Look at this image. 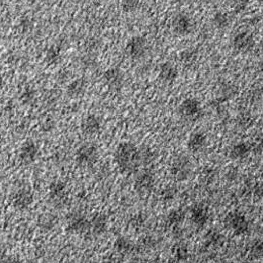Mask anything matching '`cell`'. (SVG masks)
<instances>
[{
  "mask_svg": "<svg viewBox=\"0 0 263 263\" xmlns=\"http://www.w3.org/2000/svg\"><path fill=\"white\" fill-rule=\"evenodd\" d=\"M114 162L122 174L137 173L142 165L141 148L131 142L119 143L114 152Z\"/></svg>",
  "mask_w": 263,
  "mask_h": 263,
  "instance_id": "cell-1",
  "label": "cell"
},
{
  "mask_svg": "<svg viewBox=\"0 0 263 263\" xmlns=\"http://www.w3.org/2000/svg\"><path fill=\"white\" fill-rule=\"evenodd\" d=\"M49 200L53 206L63 208L69 203L70 193L67 185L61 180H55L50 184L48 189Z\"/></svg>",
  "mask_w": 263,
  "mask_h": 263,
  "instance_id": "cell-2",
  "label": "cell"
},
{
  "mask_svg": "<svg viewBox=\"0 0 263 263\" xmlns=\"http://www.w3.org/2000/svg\"><path fill=\"white\" fill-rule=\"evenodd\" d=\"M99 160V152L95 144L84 143L76 153V162L81 168L93 167Z\"/></svg>",
  "mask_w": 263,
  "mask_h": 263,
  "instance_id": "cell-3",
  "label": "cell"
},
{
  "mask_svg": "<svg viewBox=\"0 0 263 263\" xmlns=\"http://www.w3.org/2000/svg\"><path fill=\"white\" fill-rule=\"evenodd\" d=\"M223 223L226 228L236 236H243L248 233L250 223L247 218L238 211H233L227 214Z\"/></svg>",
  "mask_w": 263,
  "mask_h": 263,
  "instance_id": "cell-4",
  "label": "cell"
},
{
  "mask_svg": "<svg viewBox=\"0 0 263 263\" xmlns=\"http://www.w3.org/2000/svg\"><path fill=\"white\" fill-rule=\"evenodd\" d=\"M192 173V163L186 156L176 157L170 165V174L175 181L187 180Z\"/></svg>",
  "mask_w": 263,
  "mask_h": 263,
  "instance_id": "cell-5",
  "label": "cell"
},
{
  "mask_svg": "<svg viewBox=\"0 0 263 263\" xmlns=\"http://www.w3.org/2000/svg\"><path fill=\"white\" fill-rule=\"evenodd\" d=\"M66 230L74 235H82L88 233L89 219L82 212H71L66 217Z\"/></svg>",
  "mask_w": 263,
  "mask_h": 263,
  "instance_id": "cell-6",
  "label": "cell"
},
{
  "mask_svg": "<svg viewBox=\"0 0 263 263\" xmlns=\"http://www.w3.org/2000/svg\"><path fill=\"white\" fill-rule=\"evenodd\" d=\"M35 197L33 191L28 187H21L11 195V204L18 211L28 210L34 203Z\"/></svg>",
  "mask_w": 263,
  "mask_h": 263,
  "instance_id": "cell-7",
  "label": "cell"
},
{
  "mask_svg": "<svg viewBox=\"0 0 263 263\" xmlns=\"http://www.w3.org/2000/svg\"><path fill=\"white\" fill-rule=\"evenodd\" d=\"M147 41L142 36L132 37L126 45V53L133 60H140L143 58L147 52Z\"/></svg>",
  "mask_w": 263,
  "mask_h": 263,
  "instance_id": "cell-8",
  "label": "cell"
},
{
  "mask_svg": "<svg viewBox=\"0 0 263 263\" xmlns=\"http://www.w3.org/2000/svg\"><path fill=\"white\" fill-rule=\"evenodd\" d=\"M201 113L202 105L196 98H186L179 106V114L182 118L189 121L197 120L201 116Z\"/></svg>",
  "mask_w": 263,
  "mask_h": 263,
  "instance_id": "cell-9",
  "label": "cell"
},
{
  "mask_svg": "<svg viewBox=\"0 0 263 263\" xmlns=\"http://www.w3.org/2000/svg\"><path fill=\"white\" fill-rule=\"evenodd\" d=\"M40 149L34 141H26L21 145L19 151V160L25 165H30L36 162L39 158Z\"/></svg>",
  "mask_w": 263,
  "mask_h": 263,
  "instance_id": "cell-10",
  "label": "cell"
},
{
  "mask_svg": "<svg viewBox=\"0 0 263 263\" xmlns=\"http://www.w3.org/2000/svg\"><path fill=\"white\" fill-rule=\"evenodd\" d=\"M103 81L110 90L119 91L124 85V73L118 67H111L104 72Z\"/></svg>",
  "mask_w": 263,
  "mask_h": 263,
  "instance_id": "cell-11",
  "label": "cell"
},
{
  "mask_svg": "<svg viewBox=\"0 0 263 263\" xmlns=\"http://www.w3.org/2000/svg\"><path fill=\"white\" fill-rule=\"evenodd\" d=\"M190 220L197 228L205 227L210 220L209 208L201 203L193 205L190 209Z\"/></svg>",
  "mask_w": 263,
  "mask_h": 263,
  "instance_id": "cell-12",
  "label": "cell"
},
{
  "mask_svg": "<svg viewBox=\"0 0 263 263\" xmlns=\"http://www.w3.org/2000/svg\"><path fill=\"white\" fill-rule=\"evenodd\" d=\"M254 46V37L248 32L238 33L233 39V47L239 53H249Z\"/></svg>",
  "mask_w": 263,
  "mask_h": 263,
  "instance_id": "cell-13",
  "label": "cell"
},
{
  "mask_svg": "<svg viewBox=\"0 0 263 263\" xmlns=\"http://www.w3.org/2000/svg\"><path fill=\"white\" fill-rule=\"evenodd\" d=\"M171 25H172L173 31L177 35H180V36H186V35L190 34L193 29L192 19L190 18L189 15H187L185 13L176 14L172 19Z\"/></svg>",
  "mask_w": 263,
  "mask_h": 263,
  "instance_id": "cell-14",
  "label": "cell"
},
{
  "mask_svg": "<svg viewBox=\"0 0 263 263\" xmlns=\"http://www.w3.org/2000/svg\"><path fill=\"white\" fill-rule=\"evenodd\" d=\"M108 226V217L104 213H96L89 219L88 233L94 237H99L106 233Z\"/></svg>",
  "mask_w": 263,
  "mask_h": 263,
  "instance_id": "cell-15",
  "label": "cell"
},
{
  "mask_svg": "<svg viewBox=\"0 0 263 263\" xmlns=\"http://www.w3.org/2000/svg\"><path fill=\"white\" fill-rule=\"evenodd\" d=\"M155 186V176L154 174L148 171H142L135 179L134 187L135 190L140 194H146L149 193Z\"/></svg>",
  "mask_w": 263,
  "mask_h": 263,
  "instance_id": "cell-16",
  "label": "cell"
},
{
  "mask_svg": "<svg viewBox=\"0 0 263 263\" xmlns=\"http://www.w3.org/2000/svg\"><path fill=\"white\" fill-rule=\"evenodd\" d=\"M101 119L96 115L86 116L81 124V132L85 136H95L101 131Z\"/></svg>",
  "mask_w": 263,
  "mask_h": 263,
  "instance_id": "cell-17",
  "label": "cell"
},
{
  "mask_svg": "<svg viewBox=\"0 0 263 263\" xmlns=\"http://www.w3.org/2000/svg\"><path fill=\"white\" fill-rule=\"evenodd\" d=\"M251 153V147L249 142H240L235 143L229 152V157L233 161H243Z\"/></svg>",
  "mask_w": 263,
  "mask_h": 263,
  "instance_id": "cell-18",
  "label": "cell"
},
{
  "mask_svg": "<svg viewBox=\"0 0 263 263\" xmlns=\"http://www.w3.org/2000/svg\"><path fill=\"white\" fill-rule=\"evenodd\" d=\"M159 76L163 82L172 83L178 78V70L173 63L165 61L160 65Z\"/></svg>",
  "mask_w": 263,
  "mask_h": 263,
  "instance_id": "cell-19",
  "label": "cell"
},
{
  "mask_svg": "<svg viewBox=\"0 0 263 263\" xmlns=\"http://www.w3.org/2000/svg\"><path fill=\"white\" fill-rule=\"evenodd\" d=\"M207 145V136L203 132H195L190 135L187 147L192 153H200Z\"/></svg>",
  "mask_w": 263,
  "mask_h": 263,
  "instance_id": "cell-20",
  "label": "cell"
},
{
  "mask_svg": "<svg viewBox=\"0 0 263 263\" xmlns=\"http://www.w3.org/2000/svg\"><path fill=\"white\" fill-rule=\"evenodd\" d=\"M59 219L56 215L51 213H45L38 219V226L43 232H52L58 226Z\"/></svg>",
  "mask_w": 263,
  "mask_h": 263,
  "instance_id": "cell-21",
  "label": "cell"
},
{
  "mask_svg": "<svg viewBox=\"0 0 263 263\" xmlns=\"http://www.w3.org/2000/svg\"><path fill=\"white\" fill-rule=\"evenodd\" d=\"M87 89V82L84 79H78L72 81L67 87V94L72 98L82 96Z\"/></svg>",
  "mask_w": 263,
  "mask_h": 263,
  "instance_id": "cell-22",
  "label": "cell"
},
{
  "mask_svg": "<svg viewBox=\"0 0 263 263\" xmlns=\"http://www.w3.org/2000/svg\"><path fill=\"white\" fill-rule=\"evenodd\" d=\"M185 220V212L181 209L171 210L165 218V223L173 229H177Z\"/></svg>",
  "mask_w": 263,
  "mask_h": 263,
  "instance_id": "cell-23",
  "label": "cell"
},
{
  "mask_svg": "<svg viewBox=\"0 0 263 263\" xmlns=\"http://www.w3.org/2000/svg\"><path fill=\"white\" fill-rule=\"evenodd\" d=\"M114 249L119 254H128L135 249V244L126 237H118L114 242Z\"/></svg>",
  "mask_w": 263,
  "mask_h": 263,
  "instance_id": "cell-24",
  "label": "cell"
},
{
  "mask_svg": "<svg viewBox=\"0 0 263 263\" xmlns=\"http://www.w3.org/2000/svg\"><path fill=\"white\" fill-rule=\"evenodd\" d=\"M179 61L183 66L192 67L198 61V53L194 49H186L180 53Z\"/></svg>",
  "mask_w": 263,
  "mask_h": 263,
  "instance_id": "cell-25",
  "label": "cell"
},
{
  "mask_svg": "<svg viewBox=\"0 0 263 263\" xmlns=\"http://www.w3.org/2000/svg\"><path fill=\"white\" fill-rule=\"evenodd\" d=\"M223 242V235L217 230H210L205 236V243L206 245L212 247H218Z\"/></svg>",
  "mask_w": 263,
  "mask_h": 263,
  "instance_id": "cell-26",
  "label": "cell"
},
{
  "mask_svg": "<svg viewBox=\"0 0 263 263\" xmlns=\"http://www.w3.org/2000/svg\"><path fill=\"white\" fill-rule=\"evenodd\" d=\"M212 23H213V26L219 30H223L226 28H228L231 24V18L229 16L228 13L223 12V11H220V12H217L213 18H212Z\"/></svg>",
  "mask_w": 263,
  "mask_h": 263,
  "instance_id": "cell-27",
  "label": "cell"
},
{
  "mask_svg": "<svg viewBox=\"0 0 263 263\" xmlns=\"http://www.w3.org/2000/svg\"><path fill=\"white\" fill-rule=\"evenodd\" d=\"M172 254L176 261L185 262L189 258V249L185 243H177L173 247Z\"/></svg>",
  "mask_w": 263,
  "mask_h": 263,
  "instance_id": "cell-28",
  "label": "cell"
},
{
  "mask_svg": "<svg viewBox=\"0 0 263 263\" xmlns=\"http://www.w3.org/2000/svg\"><path fill=\"white\" fill-rule=\"evenodd\" d=\"M237 94V87L234 84H223L219 90V99L223 102L233 98Z\"/></svg>",
  "mask_w": 263,
  "mask_h": 263,
  "instance_id": "cell-29",
  "label": "cell"
},
{
  "mask_svg": "<svg viewBox=\"0 0 263 263\" xmlns=\"http://www.w3.org/2000/svg\"><path fill=\"white\" fill-rule=\"evenodd\" d=\"M61 59V51L58 47H51L46 54V61L49 64H57Z\"/></svg>",
  "mask_w": 263,
  "mask_h": 263,
  "instance_id": "cell-30",
  "label": "cell"
},
{
  "mask_svg": "<svg viewBox=\"0 0 263 263\" xmlns=\"http://www.w3.org/2000/svg\"><path fill=\"white\" fill-rule=\"evenodd\" d=\"M250 255L255 259L263 258V238L254 241L250 246Z\"/></svg>",
  "mask_w": 263,
  "mask_h": 263,
  "instance_id": "cell-31",
  "label": "cell"
},
{
  "mask_svg": "<svg viewBox=\"0 0 263 263\" xmlns=\"http://www.w3.org/2000/svg\"><path fill=\"white\" fill-rule=\"evenodd\" d=\"M251 147V153L256 155H263V135L255 136L252 141L249 142Z\"/></svg>",
  "mask_w": 263,
  "mask_h": 263,
  "instance_id": "cell-32",
  "label": "cell"
},
{
  "mask_svg": "<svg viewBox=\"0 0 263 263\" xmlns=\"http://www.w3.org/2000/svg\"><path fill=\"white\" fill-rule=\"evenodd\" d=\"M177 195V189L173 186H167L162 190V198L165 202H171Z\"/></svg>",
  "mask_w": 263,
  "mask_h": 263,
  "instance_id": "cell-33",
  "label": "cell"
},
{
  "mask_svg": "<svg viewBox=\"0 0 263 263\" xmlns=\"http://www.w3.org/2000/svg\"><path fill=\"white\" fill-rule=\"evenodd\" d=\"M140 2L141 0H122V8L126 12H132L139 7Z\"/></svg>",
  "mask_w": 263,
  "mask_h": 263,
  "instance_id": "cell-34",
  "label": "cell"
},
{
  "mask_svg": "<svg viewBox=\"0 0 263 263\" xmlns=\"http://www.w3.org/2000/svg\"><path fill=\"white\" fill-rule=\"evenodd\" d=\"M231 4L237 13H241L247 8L249 0H231Z\"/></svg>",
  "mask_w": 263,
  "mask_h": 263,
  "instance_id": "cell-35",
  "label": "cell"
},
{
  "mask_svg": "<svg viewBox=\"0 0 263 263\" xmlns=\"http://www.w3.org/2000/svg\"><path fill=\"white\" fill-rule=\"evenodd\" d=\"M239 123H240L241 127L248 128V127H250L252 125L253 118H252V116L250 114L245 113V114H243V115H241L239 117Z\"/></svg>",
  "mask_w": 263,
  "mask_h": 263,
  "instance_id": "cell-36",
  "label": "cell"
},
{
  "mask_svg": "<svg viewBox=\"0 0 263 263\" xmlns=\"http://www.w3.org/2000/svg\"><path fill=\"white\" fill-rule=\"evenodd\" d=\"M0 263H21V260L12 254H0Z\"/></svg>",
  "mask_w": 263,
  "mask_h": 263,
  "instance_id": "cell-37",
  "label": "cell"
},
{
  "mask_svg": "<svg viewBox=\"0 0 263 263\" xmlns=\"http://www.w3.org/2000/svg\"><path fill=\"white\" fill-rule=\"evenodd\" d=\"M35 99V93L33 90L31 89H27L24 91V93L22 94V100L26 102V103H30Z\"/></svg>",
  "mask_w": 263,
  "mask_h": 263,
  "instance_id": "cell-38",
  "label": "cell"
},
{
  "mask_svg": "<svg viewBox=\"0 0 263 263\" xmlns=\"http://www.w3.org/2000/svg\"><path fill=\"white\" fill-rule=\"evenodd\" d=\"M144 223V220L142 218V215H136L133 217L132 221H131V224L133 228H140L142 227V224Z\"/></svg>",
  "mask_w": 263,
  "mask_h": 263,
  "instance_id": "cell-39",
  "label": "cell"
},
{
  "mask_svg": "<svg viewBox=\"0 0 263 263\" xmlns=\"http://www.w3.org/2000/svg\"><path fill=\"white\" fill-rule=\"evenodd\" d=\"M253 194L254 196L261 198L263 196V183H257V185L254 187L253 190Z\"/></svg>",
  "mask_w": 263,
  "mask_h": 263,
  "instance_id": "cell-40",
  "label": "cell"
},
{
  "mask_svg": "<svg viewBox=\"0 0 263 263\" xmlns=\"http://www.w3.org/2000/svg\"><path fill=\"white\" fill-rule=\"evenodd\" d=\"M118 253L116 252V254H111L109 255L108 257H106L104 259V262L103 263H120V258L119 256H117Z\"/></svg>",
  "mask_w": 263,
  "mask_h": 263,
  "instance_id": "cell-41",
  "label": "cell"
},
{
  "mask_svg": "<svg viewBox=\"0 0 263 263\" xmlns=\"http://www.w3.org/2000/svg\"><path fill=\"white\" fill-rule=\"evenodd\" d=\"M259 71H260V77H261V81L263 82V61L259 65Z\"/></svg>",
  "mask_w": 263,
  "mask_h": 263,
  "instance_id": "cell-42",
  "label": "cell"
},
{
  "mask_svg": "<svg viewBox=\"0 0 263 263\" xmlns=\"http://www.w3.org/2000/svg\"><path fill=\"white\" fill-rule=\"evenodd\" d=\"M2 87H3V80L0 78V90L2 89Z\"/></svg>",
  "mask_w": 263,
  "mask_h": 263,
  "instance_id": "cell-43",
  "label": "cell"
},
{
  "mask_svg": "<svg viewBox=\"0 0 263 263\" xmlns=\"http://www.w3.org/2000/svg\"><path fill=\"white\" fill-rule=\"evenodd\" d=\"M220 263H233V262H231V261H222V262H220Z\"/></svg>",
  "mask_w": 263,
  "mask_h": 263,
  "instance_id": "cell-44",
  "label": "cell"
},
{
  "mask_svg": "<svg viewBox=\"0 0 263 263\" xmlns=\"http://www.w3.org/2000/svg\"><path fill=\"white\" fill-rule=\"evenodd\" d=\"M176 1H179V2H184V1H186V0H176Z\"/></svg>",
  "mask_w": 263,
  "mask_h": 263,
  "instance_id": "cell-45",
  "label": "cell"
}]
</instances>
